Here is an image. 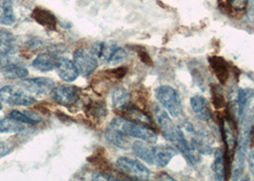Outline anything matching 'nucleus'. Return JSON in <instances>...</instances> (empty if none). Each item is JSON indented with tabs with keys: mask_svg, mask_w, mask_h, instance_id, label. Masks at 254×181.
I'll use <instances>...</instances> for the list:
<instances>
[{
	"mask_svg": "<svg viewBox=\"0 0 254 181\" xmlns=\"http://www.w3.org/2000/svg\"><path fill=\"white\" fill-rule=\"evenodd\" d=\"M109 125L114 127L115 129L119 130L128 137L139 138L151 144L157 142L158 140L157 135L148 126L133 122L127 118L116 117Z\"/></svg>",
	"mask_w": 254,
	"mask_h": 181,
	"instance_id": "obj_1",
	"label": "nucleus"
},
{
	"mask_svg": "<svg viewBox=\"0 0 254 181\" xmlns=\"http://www.w3.org/2000/svg\"><path fill=\"white\" fill-rule=\"evenodd\" d=\"M155 95L169 116L178 117L183 113V104L177 90L168 85H162L155 90Z\"/></svg>",
	"mask_w": 254,
	"mask_h": 181,
	"instance_id": "obj_2",
	"label": "nucleus"
},
{
	"mask_svg": "<svg viewBox=\"0 0 254 181\" xmlns=\"http://www.w3.org/2000/svg\"><path fill=\"white\" fill-rule=\"evenodd\" d=\"M116 164L118 168L125 174H127V176L131 177L133 180L147 181L150 178V171L141 162L136 159L123 156L117 160Z\"/></svg>",
	"mask_w": 254,
	"mask_h": 181,
	"instance_id": "obj_3",
	"label": "nucleus"
},
{
	"mask_svg": "<svg viewBox=\"0 0 254 181\" xmlns=\"http://www.w3.org/2000/svg\"><path fill=\"white\" fill-rule=\"evenodd\" d=\"M0 99L4 103L13 106H32L36 103L34 96L15 86H5L1 88Z\"/></svg>",
	"mask_w": 254,
	"mask_h": 181,
	"instance_id": "obj_4",
	"label": "nucleus"
},
{
	"mask_svg": "<svg viewBox=\"0 0 254 181\" xmlns=\"http://www.w3.org/2000/svg\"><path fill=\"white\" fill-rule=\"evenodd\" d=\"M74 63L76 64L79 75L87 78L95 72L99 61L91 52L80 48L74 52Z\"/></svg>",
	"mask_w": 254,
	"mask_h": 181,
	"instance_id": "obj_5",
	"label": "nucleus"
},
{
	"mask_svg": "<svg viewBox=\"0 0 254 181\" xmlns=\"http://www.w3.org/2000/svg\"><path fill=\"white\" fill-rule=\"evenodd\" d=\"M52 98L57 103L72 106L79 99L80 90L73 85H60L52 90Z\"/></svg>",
	"mask_w": 254,
	"mask_h": 181,
	"instance_id": "obj_6",
	"label": "nucleus"
},
{
	"mask_svg": "<svg viewBox=\"0 0 254 181\" xmlns=\"http://www.w3.org/2000/svg\"><path fill=\"white\" fill-rule=\"evenodd\" d=\"M22 86L25 88L26 90L31 92L38 93V94H45L52 91V90L55 88V82L52 78L39 77V78H29V79L23 80Z\"/></svg>",
	"mask_w": 254,
	"mask_h": 181,
	"instance_id": "obj_7",
	"label": "nucleus"
},
{
	"mask_svg": "<svg viewBox=\"0 0 254 181\" xmlns=\"http://www.w3.org/2000/svg\"><path fill=\"white\" fill-rule=\"evenodd\" d=\"M178 151L176 148L168 145H159L154 146V157H153V165L164 168L171 159L177 155Z\"/></svg>",
	"mask_w": 254,
	"mask_h": 181,
	"instance_id": "obj_8",
	"label": "nucleus"
},
{
	"mask_svg": "<svg viewBox=\"0 0 254 181\" xmlns=\"http://www.w3.org/2000/svg\"><path fill=\"white\" fill-rule=\"evenodd\" d=\"M56 70L58 72L59 77L67 82H72L76 80L79 75L76 64L70 59L65 57L58 59Z\"/></svg>",
	"mask_w": 254,
	"mask_h": 181,
	"instance_id": "obj_9",
	"label": "nucleus"
},
{
	"mask_svg": "<svg viewBox=\"0 0 254 181\" xmlns=\"http://www.w3.org/2000/svg\"><path fill=\"white\" fill-rule=\"evenodd\" d=\"M254 97V90L251 88H241L237 90L236 93V105H237V112L238 116L243 119L246 117L247 110L252 103V100Z\"/></svg>",
	"mask_w": 254,
	"mask_h": 181,
	"instance_id": "obj_10",
	"label": "nucleus"
},
{
	"mask_svg": "<svg viewBox=\"0 0 254 181\" xmlns=\"http://www.w3.org/2000/svg\"><path fill=\"white\" fill-rule=\"evenodd\" d=\"M117 46L114 42H97L93 45L91 49V53L99 60L107 61L109 60L111 54L116 50Z\"/></svg>",
	"mask_w": 254,
	"mask_h": 181,
	"instance_id": "obj_11",
	"label": "nucleus"
},
{
	"mask_svg": "<svg viewBox=\"0 0 254 181\" xmlns=\"http://www.w3.org/2000/svg\"><path fill=\"white\" fill-rule=\"evenodd\" d=\"M190 106L192 111L196 114L197 117L202 121H208L211 116L207 108L206 99L202 95H194L190 98Z\"/></svg>",
	"mask_w": 254,
	"mask_h": 181,
	"instance_id": "obj_12",
	"label": "nucleus"
},
{
	"mask_svg": "<svg viewBox=\"0 0 254 181\" xmlns=\"http://www.w3.org/2000/svg\"><path fill=\"white\" fill-rule=\"evenodd\" d=\"M155 117L160 128L162 130L163 136H165V138H167L173 133V131L177 128V126L173 123L171 117L165 110L156 109Z\"/></svg>",
	"mask_w": 254,
	"mask_h": 181,
	"instance_id": "obj_13",
	"label": "nucleus"
},
{
	"mask_svg": "<svg viewBox=\"0 0 254 181\" xmlns=\"http://www.w3.org/2000/svg\"><path fill=\"white\" fill-rule=\"evenodd\" d=\"M247 149H248V145L239 143L238 150L235 154L233 164H232L233 180H238L244 172L245 161H246V157H247Z\"/></svg>",
	"mask_w": 254,
	"mask_h": 181,
	"instance_id": "obj_14",
	"label": "nucleus"
},
{
	"mask_svg": "<svg viewBox=\"0 0 254 181\" xmlns=\"http://www.w3.org/2000/svg\"><path fill=\"white\" fill-rule=\"evenodd\" d=\"M151 143L146 141H135L131 145V148L134 154L140 157L143 161L153 164V157H154V146H150Z\"/></svg>",
	"mask_w": 254,
	"mask_h": 181,
	"instance_id": "obj_15",
	"label": "nucleus"
},
{
	"mask_svg": "<svg viewBox=\"0 0 254 181\" xmlns=\"http://www.w3.org/2000/svg\"><path fill=\"white\" fill-rule=\"evenodd\" d=\"M15 22L12 0H0V24L11 26Z\"/></svg>",
	"mask_w": 254,
	"mask_h": 181,
	"instance_id": "obj_16",
	"label": "nucleus"
},
{
	"mask_svg": "<svg viewBox=\"0 0 254 181\" xmlns=\"http://www.w3.org/2000/svg\"><path fill=\"white\" fill-rule=\"evenodd\" d=\"M105 137L109 142L114 144L116 146L127 149L130 146V142L127 139V136H125L123 133H121L119 130L115 129L112 126H108V128L105 131Z\"/></svg>",
	"mask_w": 254,
	"mask_h": 181,
	"instance_id": "obj_17",
	"label": "nucleus"
},
{
	"mask_svg": "<svg viewBox=\"0 0 254 181\" xmlns=\"http://www.w3.org/2000/svg\"><path fill=\"white\" fill-rule=\"evenodd\" d=\"M58 64V59L49 53H41L36 57L33 61V67L41 72H49L56 69Z\"/></svg>",
	"mask_w": 254,
	"mask_h": 181,
	"instance_id": "obj_18",
	"label": "nucleus"
},
{
	"mask_svg": "<svg viewBox=\"0 0 254 181\" xmlns=\"http://www.w3.org/2000/svg\"><path fill=\"white\" fill-rule=\"evenodd\" d=\"M15 52L16 47L13 34L0 29V54H13Z\"/></svg>",
	"mask_w": 254,
	"mask_h": 181,
	"instance_id": "obj_19",
	"label": "nucleus"
},
{
	"mask_svg": "<svg viewBox=\"0 0 254 181\" xmlns=\"http://www.w3.org/2000/svg\"><path fill=\"white\" fill-rule=\"evenodd\" d=\"M124 110H126L125 114L127 119L139 123L141 125H145V126H152V120L150 119V117H148L146 114H144L142 111H140L139 109L135 108V107H131V108H125Z\"/></svg>",
	"mask_w": 254,
	"mask_h": 181,
	"instance_id": "obj_20",
	"label": "nucleus"
},
{
	"mask_svg": "<svg viewBox=\"0 0 254 181\" xmlns=\"http://www.w3.org/2000/svg\"><path fill=\"white\" fill-rule=\"evenodd\" d=\"M212 172L214 174L216 181H224L226 177V169H225V160L222 149L217 148L214 152V161L212 163Z\"/></svg>",
	"mask_w": 254,
	"mask_h": 181,
	"instance_id": "obj_21",
	"label": "nucleus"
},
{
	"mask_svg": "<svg viewBox=\"0 0 254 181\" xmlns=\"http://www.w3.org/2000/svg\"><path fill=\"white\" fill-rule=\"evenodd\" d=\"M130 100V92L124 88H118L112 93V103L117 110H124L127 108Z\"/></svg>",
	"mask_w": 254,
	"mask_h": 181,
	"instance_id": "obj_22",
	"label": "nucleus"
},
{
	"mask_svg": "<svg viewBox=\"0 0 254 181\" xmlns=\"http://www.w3.org/2000/svg\"><path fill=\"white\" fill-rule=\"evenodd\" d=\"M2 75L6 78L10 79H17V78H25L29 72L28 70L22 67L21 64L11 65L1 69Z\"/></svg>",
	"mask_w": 254,
	"mask_h": 181,
	"instance_id": "obj_23",
	"label": "nucleus"
},
{
	"mask_svg": "<svg viewBox=\"0 0 254 181\" xmlns=\"http://www.w3.org/2000/svg\"><path fill=\"white\" fill-rule=\"evenodd\" d=\"M10 117H12L13 119H15L21 123L31 124V125L38 124L42 120L41 117L38 116L37 114L30 113V112H19L16 110L11 112Z\"/></svg>",
	"mask_w": 254,
	"mask_h": 181,
	"instance_id": "obj_24",
	"label": "nucleus"
},
{
	"mask_svg": "<svg viewBox=\"0 0 254 181\" xmlns=\"http://www.w3.org/2000/svg\"><path fill=\"white\" fill-rule=\"evenodd\" d=\"M24 130L23 123L12 117H4L0 119V132L2 133H20Z\"/></svg>",
	"mask_w": 254,
	"mask_h": 181,
	"instance_id": "obj_25",
	"label": "nucleus"
},
{
	"mask_svg": "<svg viewBox=\"0 0 254 181\" xmlns=\"http://www.w3.org/2000/svg\"><path fill=\"white\" fill-rule=\"evenodd\" d=\"M33 16L36 19V21L38 22L40 25L50 28V29H55L57 21H56L55 16L51 13L44 11V10L37 9L33 13Z\"/></svg>",
	"mask_w": 254,
	"mask_h": 181,
	"instance_id": "obj_26",
	"label": "nucleus"
},
{
	"mask_svg": "<svg viewBox=\"0 0 254 181\" xmlns=\"http://www.w3.org/2000/svg\"><path fill=\"white\" fill-rule=\"evenodd\" d=\"M224 132H225V138H226V142L229 151L233 150L235 145H236V138L234 136V133L231 129V126L229 125V122H225V127H224Z\"/></svg>",
	"mask_w": 254,
	"mask_h": 181,
	"instance_id": "obj_27",
	"label": "nucleus"
},
{
	"mask_svg": "<svg viewBox=\"0 0 254 181\" xmlns=\"http://www.w3.org/2000/svg\"><path fill=\"white\" fill-rule=\"evenodd\" d=\"M213 69L215 71V74L218 76V78L221 82H225V80L227 79L228 74H227V68L225 64L222 62H219V58H215V61L212 62Z\"/></svg>",
	"mask_w": 254,
	"mask_h": 181,
	"instance_id": "obj_28",
	"label": "nucleus"
},
{
	"mask_svg": "<svg viewBox=\"0 0 254 181\" xmlns=\"http://www.w3.org/2000/svg\"><path fill=\"white\" fill-rule=\"evenodd\" d=\"M15 64H21V60L17 57L12 56V54H0V70Z\"/></svg>",
	"mask_w": 254,
	"mask_h": 181,
	"instance_id": "obj_29",
	"label": "nucleus"
},
{
	"mask_svg": "<svg viewBox=\"0 0 254 181\" xmlns=\"http://www.w3.org/2000/svg\"><path fill=\"white\" fill-rule=\"evenodd\" d=\"M126 57H127V52L123 48H116V50L111 54L108 62L110 64H118L122 62Z\"/></svg>",
	"mask_w": 254,
	"mask_h": 181,
	"instance_id": "obj_30",
	"label": "nucleus"
},
{
	"mask_svg": "<svg viewBox=\"0 0 254 181\" xmlns=\"http://www.w3.org/2000/svg\"><path fill=\"white\" fill-rule=\"evenodd\" d=\"M89 110L90 114H91L93 117H104V116L106 115V110H105L104 106H102V105H101L100 103L91 105Z\"/></svg>",
	"mask_w": 254,
	"mask_h": 181,
	"instance_id": "obj_31",
	"label": "nucleus"
},
{
	"mask_svg": "<svg viewBox=\"0 0 254 181\" xmlns=\"http://www.w3.org/2000/svg\"><path fill=\"white\" fill-rule=\"evenodd\" d=\"M92 180L93 181H118L119 179L114 178V176L108 174V173H103V172H98L95 173L92 176Z\"/></svg>",
	"mask_w": 254,
	"mask_h": 181,
	"instance_id": "obj_32",
	"label": "nucleus"
},
{
	"mask_svg": "<svg viewBox=\"0 0 254 181\" xmlns=\"http://www.w3.org/2000/svg\"><path fill=\"white\" fill-rule=\"evenodd\" d=\"M248 0H230V6L236 11H243L247 8Z\"/></svg>",
	"mask_w": 254,
	"mask_h": 181,
	"instance_id": "obj_33",
	"label": "nucleus"
},
{
	"mask_svg": "<svg viewBox=\"0 0 254 181\" xmlns=\"http://www.w3.org/2000/svg\"><path fill=\"white\" fill-rule=\"evenodd\" d=\"M248 164H249V168L254 176V150L251 151V153L248 155Z\"/></svg>",
	"mask_w": 254,
	"mask_h": 181,
	"instance_id": "obj_34",
	"label": "nucleus"
},
{
	"mask_svg": "<svg viewBox=\"0 0 254 181\" xmlns=\"http://www.w3.org/2000/svg\"><path fill=\"white\" fill-rule=\"evenodd\" d=\"M248 18L251 22H254V7L251 8L249 11H248Z\"/></svg>",
	"mask_w": 254,
	"mask_h": 181,
	"instance_id": "obj_35",
	"label": "nucleus"
},
{
	"mask_svg": "<svg viewBox=\"0 0 254 181\" xmlns=\"http://www.w3.org/2000/svg\"><path fill=\"white\" fill-rule=\"evenodd\" d=\"M2 109V104H1V102H0V110Z\"/></svg>",
	"mask_w": 254,
	"mask_h": 181,
	"instance_id": "obj_36",
	"label": "nucleus"
},
{
	"mask_svg": "<svg viewBox=\"0 0 254 181\" xmlns=\"http://www.w3.org/2000/svg\"><path fill=\"white\" fill-rule=\"evenodd\" d=\"M251 1H254V0H251Z\"/></svg>",
	"mask_w": 254,
	"mask_h": 181,
	"instance_id": "obj_37",
	"label": "nucleus"
}]
</instances>
